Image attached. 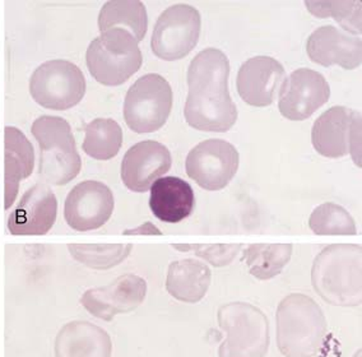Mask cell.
<instances>
[{
    "label": "cell",
    "mask_w": 362,
    "mask_h": 357,
    "mask_svg": "<svg viewBox=\"0 0 362 357\" xmlns=\"http://www.w3.org/2000/svg\"><path fill=\"white\" fill-rule=\"evenodd\" d=\"M319 155L341 158L351 155L361 168V114L346 106H334L317 117L311 130Z\"/></svg>",
    "instance_id": "8"
},
{
    "label": "cell",
    "mask_w": 362,
    "mask_h": 357,
    "mask_svg": "<svg viewBox=\"0 0 362 357\" xmlns=\"http://www.w3.org/2000/svg\"><path fill=\"white\" fill-rule=\"evenodd\" d=\"M35 151L33 144L20 129L6 127L4 129V206L9 209L13 204L20 182L33 174Z\"/></svg>",
    "instance_id": "21"
},
{
    "label": "cell",
    "mask_w": 362,
    "mask_h": 357,
    "mask_svg": "<svg viewBox=\"0 0 362 357\" xmlns=\"http://www.w3.org/2000/svg\"><path fill=\"white\" fill-rule=\"evenodd\" d=\"M100 31L111 28H123L136 40L142 41L148 28L147 9L138 0H115L107 1L98 16Z\"/></svg>",
    "instance_id": "23"
},
{
    "label": "cell",
    "mask_w": 362,
    "mask_h": 357,
    "mask_svg": "<svg viewBox=\"0 0 362 357\" xmlns=\"http://www.w3.org/2000/svg\"><path fill=\"white\" fill-rule=\"evenodd\" d=\"M194 206V190L180 177H161L151 188L149 208L160 221L181 222L192 214Z\"/></svg>",
    "instance_id": "20"
},
{
    "label": "cell",
    "mask_w": 362,
    "mask_h": 357,
    "mask_svg": "<svg viewBox=\"0 0 362 357\" xmlns=\"http://www.w3.org/2000/svg\"><path fill=\"white\" fill-rule=\"evenodd\" d=\"M31 130L39 143L40 177L57 187L76 179L82 161L69 123L63 117L45 115L33 122Z\"/></svg>",
    "instance_id": "4"
},
{
    "label": "cell",
    "mask_w": 362,
    "mask_h": 357,
    "mask_svg": "<svg viewBox=\"0 0 362 357\" xmlns=\"http://www.w3.org/2000/svg\"><path fill=\"white\" fill-rule=\"evenodd\" d=\"M83 148L86 155L106 161L117 155L123 144V130L112 119H95L84 128Z\"/></svg>",
    "instance_id": "25"
},
{
    "label": "cell",
    "mask_w": 362,
    "mask_h": 357,
    "mask_svg": "<svg viewBox=\"0 0 362 357\" xmlns=\"http://www.w3.org/2000/svg\"><path fill=\"white\" fill-rule=\"evenodd\" d=\"M68 250L74 259L92 269H111L129 257L132 244H69Z\"/></svg>",
    "instance_id": "26"
},
{
    "label": "cell",
    "mask_w": 362,
    "mask_h": 357,
    "mask_svg": "<svg viewBox=\"0 0 362 357\" xmlns=\"http://www.w3.org/2000/svg\"><path fill=\"white\" fill-rule=\"evenodd\" d=\"M311 282L315 293L330 305H361V245L336 244L324 247L313 263Z\"/></svg>",
    "instance_id": "2"
},
{
    "label": "cell",
    "mask_w": 362,
    "mask_h": 357,
    "mask_svg": "<svg viewBox=\"0 0 362 357\" xmlns=\"http://www.w3.org/2000/svg\"><path fill=\"white\" fill-rule=\"evenodd\" d=\"M114 203V194L104 182H79L65 199V221L76 231L98 230L110 220Z\"/></svg>",
    "instance_id": "13"
},
{
    "label": "cell",
    "mask_w": 362,
    "mask_h": 357,
    "mask_svg": "<svg viewBox=\"0 0 362 357\" xmlns=\"http://www.w3.org/2000/svg\"><path fill=\"white\" fill-rule=\"evenodd\" d=\"M309 228L317 235H356L355 220L339 204L324 203L314 209L309 220Z\"/></svg>",
    "instance_id": "27"
},
{
    "label": "cell",
    "mask_w": 362,
    "mask_h": 357,
    "mask_svg": "<svg viewBox=\"0 0 362 357\" xmlns=\"http://www.w3.org/2000/svg\"><path fill=\"white\" fill-rule=\"evenodd\" d=\"M277 347L285 357H314L323 347L328 323L317 301L291 293L279 303L276 314Z\"/></svg>",
    "instance_id": "3"
},
{
    "label": "cell",
    "mask_w": 362,
    "mask_h": 357,
    "mask_svg": "<svg viewBox=\"0 0 362 357\" xmlns=\"http://www.w3.org/2000/svg\"><path fill=\"white\" fill-rule=\"evenodd\" d=\"M292 252L291 244H252L246 247L244 260L252 277L267 281L285 269Z\"/></svg>",
    "instance_id": "24"
},
{
    "label": "cell",
    "mask_w": 362,
    "mask_h": 357,
    "mask_svg": "<svg viewBox=\"0 0 362 357\" xmlns=\"http://www.w3.org/2000/svg\"><path fill=\"white\" fill-rule=\"evenodd\" d=\"M226 333L218 349L220 357H264L269 349V322L264 312L247 303H228L217 312Z\"/></svg>",
    "instance_id": "5"
},
{
    "label": "cell",
    "mask_w": 362,
    "mask_h": 357,
    "mask_svg": "<svg viewBox=\"0 0 362 357\" xmlns=\"http://www.w3.org/2000/svg\"><path fill=\"white\" fill-rule=\"evenodd\" d=\"M285 76L284 65L274 58L262 55L249 59L238 73V93L250 106H269L284 83Z\"/></svg>",
    "instance_id": "17"
},
{
    "label": "cell",
    "mask_w": 362,
    "mask_h": 357,
    "mask_svg": "<svg viewBox=\"0 0 362 357\" xmlns=\"http://www.w3.org/2000/svg\"><path fill=\"white\" fill-rule=\"evenodd\" d=\"M309 58L319 65H339L343 69H356L362 63V41L334 26L319 27L306 42Z\"/></svg>",
    "instance_id": "18"
},
{
    "label": "cell",
    "mask_w": 362,
    "mask_h": 357,
    "mask_svg": "<svg viewBox=\"0 0 362 357\" xmlns=\"http://www.w3.org/2000/svg\"><path fill=\"white\" fill-rule=\"evenodd\" d=\"M90 76L104 86H120L141 69L142 52L123 28H111L90 42L86 54Z\"/></svg>",
    "instance_id": "6"
},
{
    "label": "cell",
    "mask_w": 362,
    "mask_h": 357,
    "mask_svg": "<svg viewBox=\"0 0 362 357\" xmlns=\"http://www.w3.org/2000/svg\"><path fill=\"white\" fill-rule=\"evenodd\" d=\"M58 213V201L45 184H36L21 198L8 218V230L14 236H40L52 230Z\"/></svg>",
    "instance_id": "16"
},
{
    "label": "cell",
    "mask_w": 362,
    "mask_h": 357,
    "mask_svg": "<svg viewBox=\"0 0 362 357\" xmlns=\"http://www.w3.org/2000/svg\"><path fill=\"white\" fill-rule=\"evenodd\" d=\"M33 100L45 109L63 111L79 104L86 93L83 73L68 60L46 62L30 81Z\"/></svg>",
    "instance_id": "9"
},
{
    "label": "cell",
    "mask_w": 362,
    "mask_h": 357,
    "mask_svg": "<svg viewBox=\"0 0 362 357\" xmlns=\"http://www.w3.org/2000/svg\"><path fill=\"white\" fill-rule=\"evenodd\" d=\"M55 357H110L112 342L98 325L74 320L65 324L55 338Z\"/></svg>",
    "instance_id": "19"
},
{
    "label": "cell",
    "mask_w": 362,
    "mask_h": 357,
    "mask_svg": "<svg viewBox=\"0 0 362 357\" xmlns=\"http://www.w3.org/2000/svg\"><path fill=\"white\" fill-rule=\"evenodd\" d=\"M305 7L317 18H334L352 35L361 33L360 1H305Z\"/></svg>",
    "instance_id": "28"
},
{
    "label": "cell",
    "mask_w": 362,
    "mask_h": 357,
    "mask_svg": "<svg viewBox=\"0 0 362 357\" xmlns=\"http://www.w3.org/2000/svg\"><path fill=\"white\" fill-rule=\"evenodd\" d=\"M124 235H161L162 233L156 228L155 225L152 222H146L141 226H138L136 228H130V230H125L123 233Z\"/></svg>",
    "instance_id": "30"
},
{
    "label": "cell",
    "mask_w": 362,
    "mask_h": 357,
    "mask_svg": "<svg viewBox=\"0 0 362 357\" xmlns=\"http://www.w3.org/2000/svg\"><path fill=\"white\" fill-rule=\"evenodd\" d=\"M241 244H216V245H193L197 257L207 260L209 264L221 268L233 262L241 250Z\"/></svg>",
    "instance_id": "29"
},
{
    "label": "cell",
    "mask_w": 362,
    "mask_h": 357,
    "mask_svg": "<svg viewBox=\"0 0 362 357\" xmlns=\"http://www.w3.org/2000/svg\"><path fill=\"white\" fill-rule=\"evenodd\" d=\"M240 156L231 143L207 139L189 152L185 170L201 188L217 192L226 188L239 169Z\"/></svg>",
    "instance_id": "11"
},
{
    "label": "cell",
    "mask_w": 362,
    "mask_h": 357,
    "mask_svg": "<svg viewBox=\"0 0 362 357\" xmlns=\"http://www.w3.org/2000/svg\"><path fill=\"white\" fill-rule=\"evenodd\" d=\"M201 13L189 4L168 8L156 22L151 47L157 58L174 62L185 58L201 36Z\"/></svg>",
    "instance_id": "10"
},
{
    "label": "cell",
    "mask_w": 362,
    "mask_h": 357,
    "mask_svg": "<svg viewBox=\"0 0 362 357\" xmlns=\"http://www.w3.org/2000/svg\"><path fill=\"white\" fill-rule=\"evenodd\" d=\"M230 62L214 47L199 52L189 65L187 123L194 129L223 133L238 120V109L228 92Z\"/></svg>",
    "instance_id": "1"
},
{
    "label": "cell",
    "mask_w": 362,
    "mask_h": 357,
    "mask_svg": "<svg viewBox=\"0 0 362 357\" xmlns=\"http://www.w3.org/2000/svg\"><path fill=\"white\" fill-rule=\"evenodd\" d=\"M170 151L156 141L136 143L125 153L122 163V180L136 193H146L171 169Z\"/></svg>",
    "instance_id": "15"
},
{
    "label": "cell",
    "mask_w": 362,
    "mask_h": 357,
    "mask_svg": "<svg viewBox=\"0 0 362 357\" xmlns=\"http://www.w3.org/2000/svg\"><path fill=\"white\" fill-rule=\"evenodd\" d=\"M329 83L323 74L309 68H300L284 81L279 90V109L292 122H301L328 103Z\"/></svg>",
    "instance_id": "12"
},
{
    "label": "cell",
    "mask_w": 362,
    "mask_h": 357,
    "mask_svg": "<svg viewBox=\"0 0 362 357\" xmlns=\"http://www.w3.org/2000/svg\"><path fill=\"white\" fill-rule=\"evenodd\" d=\"M147 295V282L136 274H124L110 285L90 288L81 304L93 317L111 322L117 314L133 312L142 305Z\"/></svg>",
    "instance_id": "14"
},
{
    "label": "cell",
    "mask_w": 362,
    "mask_h": 357,
    "mask_svg": "<svg viewBox=\"0 0 362 357\" xmlns=\"http://www.w3.org/2000/svg\"><path fill=\"white\" fill-rule=\"evenodd\" d=\"M173 100L171 86L162 76H143L130 87L125 96V123L138 134L161 129L170 117Z\"/></svg>",
    "instance_id": "7"
},
{
    "label": "cell",
    "mask_w": 362,
    "mask_h": 357,
    "mask_svg": "<svg viewBox=\"0 0 362 357\" xmlns=\"http://www.w3.org/2000/svg\"><path fill=\"white\" fill-rule=\"evenodd\" d=\"M212 273L201 260L181 259L168 267L166 277L168 293L181 303H199L211 286Z\"/></svg>",
    "instance_id": "22"
}]
</instances>
